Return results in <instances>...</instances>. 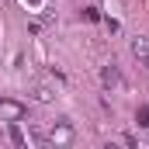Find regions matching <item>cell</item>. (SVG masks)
<instances>
[{"mask_svg":"<svg viewBox=\"0 0 149 149\" xmlns=\"http://www.w3.org/2000/svg\"><path fill=\"white\" fill-rule=\"evenodd\" d=\"M49 139H52L56 146H70V142H73V128H70L66 121H56L52 132H49Z\"/></svg>","mask_w":149,"mask_h":149,"instance_id":"6da1fadb","label":"cell"},{"mask_svg":"<svg viewBox=\"0 0 149 149\" xmlns=\"http://www.w3.org/2000/svg\"><path fill=\"white\" fill-rule=\"evenodd\" d=\"M0 118L21 121V118H24V104H17V101H0Z\"/></svg>","mask_w":149,"mask_h":149,"instance_id":"7a4b0ae2","label":"cell"},{"mask_svg":"<svg viewBox=\"0 0 149 149\" xmlns=\"http://www.w3.org/2000/svg\"><path fill=\"white\" fill-rule=\"evenodd\" d=\"M101 80H104V87H118V83H121V73H118V66H104Z\"/></svg>","mask_w":149,"mask_h":149,"instance_id":"3957f363","label":"cell"},{"mask_svg":"<svg viewBox=\"0 0 149 149\" xmlns=\"http://www.w3.org/2000/svg\"><path fill=\"white\" fill-rule=\"evenodd\" d=\"M7 125H10V128H7L10 142H14V146H24V132H21V125H17V121H7Z\"/></svg>","mask_w":149,"mask_h":149,"instance_id":"277c9868","label":"cell"},{"mask_svg":"<svg viewBox=\"0 0 149 149\" xmlns=\"http://www.w3.org/2000/svg\"><path fill=\"white\" fill-rule=\"evenodd\" d=\"M35 97H38V101H52L56 94H52V87H49V83H38V87H35Z\"/></svg>","mask_w":149,"mask_h":149,"instance_id":"5b68a950","label":"cell"},{"mask_svg":"<svg viewBox=\"0 0 149 149\" xmlns=\"http://www.w3.org/2000/svg\"><path fill=\"white\" fill-rule=\"evenodd\" d=\"M135 121H139V128H149V104H142V108H139Z\"/></svg>","mask_w":149,"mask_h":149,"instance_id":"8992f818","label":"cell"},{"mask_svg":"<svg viewBox=\"0 0 149 149\" xmlns=\"http://www.w3.org/2000/svg\"><path fill=\"white\" fill-rule=\"evenodd\" d=\"M132 49H135V56H149V45L142 42V38H135V42H132Z\"/></svg>","mask_w":149,"mask_h":149,"instance_id":"52a82bcc","label":"cell"},{"mask_svg":"<svg viewBox=\"0 0 149 149\" xmlns=\"http://www.w3.org/2000/svg\"><path fill=\"white\" fill-rule=\"evenodd\" d=\"M83 17H87V21H97V17H101V14H97V10H94V7H83Z\"/></svg>","mask_w":149,"mask_h":149,"instance_id":"ba28073f","label":"cell"},{"mask_svg":"<svg viewBox=\"0 0 149 149\" xmlns=\"http://www.w3.org/2000/svg\"><path fill=\"white\" fill-rule=\"evenodd\" d=\"M28 3H42V0H28Z\"/></svg>","mask_w":149,"mask_h":149,"instance_id":"9c48e42d","label":"cell"},{"mask_svg":"<svg viewBox=\"0 0 149 149\" xmlns=\"http://www.w3.org/2000/svg\"><path fill=\"white\" fill-rule=\"evenodd\" d=\"M146 70H149V56H146Z\"/></svg>","mask_w":149,"mask_h":149,"instance_id":"30bf717a","label":"cell"}]
</instances>
